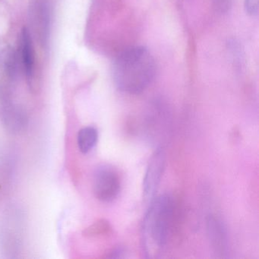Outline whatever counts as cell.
<instances>
[{
	"label": "cell",
	"mask_w": 259,
	"mask_h": 259,
	"mask_svg": "<svg viewBox=\"0 0 259 259\" xmlns=\"http://www.w3.org/2000/svg\"><path fill=\"white\" fill-rule=\"evenodd\" d=\"M156 73L154 57L147 48L135 47L115 59L113 80L118 89L131 95L142 93L152 82Z\"/></svg>",
	"instance_id": "obj_1"
},
{
	"label": "cell",
	"mask_w": 259,
	"mask_h": 259,
	"mask_svg": "<svg viewBox=\"0 0 259 259\" xmlns=\"http://www.w3.org/2000/svg\"><path fill=\"white\" fill-rule=\"evenodd\" d=\"M174 220L172 197L165 194L151 201L142 227V242L146 254L150 256L164 248L170 235Z\"/></svg>",
	"instance_id": "obj_2"
},
{
	"label": "cell",
	"mask_w": 259,
	"mask_h": 259,
	"mask_svg": "<svg viewBox=\"0 0 259 259\" xmlns=\"http://www.w3.org/2000/svg\"><path fill=\"white\" fill-rule=\"evenodd\" d=\"M28 19L31 35L36 37L45 49L51 42L53 25V7L51 0H28Z\"/></svg>",
	"instance_id": "obj_3"
},
{
	"label": "cell",
	"mask_w": 259,
	"mask_h": 259,
	"mask_svg": "<svg viewBox=\"0 0 259 259\" xmlns=\"http://www.w3.org/2000/svg\"><path fill=\"white\" fill-rule=\"evenodd\" d=\"M121 183L119 174L111 166L102 165L95 172L93 191L99 201L110 202L119 195Z\"/></svg>",
	"instance_id": "obj_4"
},
{
	"label": "cell",
	"mask_w": 259,
	"mask_h": 259,
	"mask_svg": "<svg viewBox=\"0 0 259 259\" xmlns=\"http://www.w3.org/2000/svg\"><path fill=\"white\" fill-rule=\"evenodd\" d=\"M32 35L28 28L25 27L21 31L19 40V62L22 72L27 79L31 91L34 90V74H35V54Z\"/></svg>",
	"instance_id": "obj_5"
},
{
	"label": "cell",
	"mask_w": 259,
	"mask_h": 259,
	"mask_svg": "<svg viewBox=\"0 0 259 259\" xmlns=\"http://www.w3.org/2000/svg\"><path fill=\"white\" fill-rule=\"evenodd\" d=\"M166 155L162 148H158L150 159L143 181L144 197L151 202L155 198L164 170Z\"/></svg>",
	"instance_id": "obj_6"
},
{
	"label": "cell",
	"mask_w": 259,
	"mask_h": 259,
	"mask_svg": "<svg viewBox=\"0 0 259 259\" xmlns=\"http://www.w3.org/2000/svg\"><path fill=\"white\" fill-rule=\"evenodd\" d=\"M207 231L213 252L218 257H227L228 238L227 229L223 221L215 215H209L207 218Z\"/></svg>",
	"instance_id": "obj_7"
},
{
	"label": "cell",
	"mask_w": 259,
	"mask_h": 259,
	"mask_svg": "<svg viewBox=\"0 0 259 259\" xmlns=\"http://www.w3.org/2000/svg\"><path fill=\"white\" fill-rule=\"evenodd\" d=\"M2 119L4 126L12 134L24 133L28 127L26 111L10 101H3Z\"/></svg>",
	"instance_id": "obj_8"
},
{
	"label": "cell",
	"mask_w": 259,
	"mask_h": 259,
	"mask_svg": "<svg viewBox=\"0 0 259 259\" xmlns=\"http://www.w3.org/2000/svg\"><path fill=\"white\" fill-rule=\"evenodd\" d=\"M98 130L92 126L84 127L80 130L77 137L78 149L83 154L89 153L98 142Z\"/></svg>",
	"instance_id": "obj_9"
},
{
	"label": "cell",
	"mask_w": 259,
	"mask_h": 259,
	"mask_svg": "<svg viewBox=\"0 0 259 259\" xmlns=\"http://www.w3.org/2000/svg\"><path fill=\"white\" fill-rule=\"evenodd\" d=\"M110 230H111V227L108 221L101 219L86 228L83 232V235L87 237H96V236L107 234Z\"/></svg>",
	"instance_id": "obj_10"
},
{
	"label": "cell",
	"mask_w": 259,
	"mask_h": 259,
	"mask_svg": "<svg viewBox=\"0 0 259 259\" xmlns=\"http://www.w3.org/2000/svg\"><path fill=\"white\" fill-rule=\"evenodd\" d=\"M231 4L232 0H213L215 10L221 14L228 13L229 10L231 8Z\"/></svg>",
	"instance_id": "obj_11"
},
{
	"label": "cell",
	"mask_w": 259,
	"mask_h": 259,
	"mask_svg": "<svg viewBox=\"0 0 259 259\" xmlns=\"http://www.w3.org/2000/svg\"><path fill=\"white\" fill-rule=\"evenodd\" d=\"M245 12L251 16H257L258 13V0H245Z\"/></svg>",
	"instance_id": "obj_12"
},
{
	"label": "cell",
	"mask_w": 259,
	"mask_h": 259,
	"mask_svg": "<svg viewBox=\"0 0 259 259\" xmlns=\"http://www.w3.org/2000/svg\"><path fill=\"white\" fill-rule=\"evenodd\" d=\"M124 254H125V250L121 247H118L110 251L108 257H110V258H119V257L120 258V257H124Z\"/></svg>",
	"instance_id": "obj_13"
}]
</instances>
